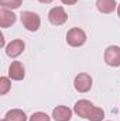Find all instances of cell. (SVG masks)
<instances>
[{"mask_svg": "<svg viewBox=\"0 0 120 121\" xmlns=\"http://www.w3.org/2000/svg\"><path fill=\"white\" fill-rule=\"evenodd\" d=\"M74 111L82 117V118H88L90 121H103L105 118V111L96 106H93L89 100H79L75 103L74 106Z\"/></svg>", "mask_w": 120, "mask_h": 121, "instance_id": "6da1fadb", "label": "cell"}, {"mask_svg": "<svg viewBox=\"0 0 120 121\" xmlns=\"http://www.w3.org/2000/svg\"><path fill=\"white\" fill-rule=\"evenodd\" d=\"M20 16H21V23H23L26 30L31 31V32L38 31L40 26H41V20H40V16L37 13H34V11H23Z\"/></svg>", "mask_w": 120, "mask_h": 121, "instance_id": "7a4b0ae2", "label": "cell"}, {"mask_svg": "<svg viewBox=\"0 0 120 121\" xmlns=\"http://www.w3.org/2000/svg\"><path fill=\"white\" fill-rule=\"evenodd\" d=\"M66 42L71 47H82L86 42V34L85 31L75 27L66 32Z\"/></svg>", "mask_w": 120, "mask_h": 121, "instance_id": "3957f363", "label": "cell"}, {"mask_svg": "<svg viewBox=\"0 0 120 121\" xmlns=\"http://www.w3.org/2000/svg\"><path fill=\"white\" fill-rule=\"evenodd\" d=\"M74 86H75V90L79 91V93H86L92 89V78L88 73H79L75 76V80H74Z\"/></svg>", "mask_w": 120, "mask_h": 121, "instance_id": "277c9868", "label": "cell"}, {"mask_svg": "<svg viewBox=\"0 0 120 121\" xmlns=\"http://www.w3.org/2000/svg\"><path fill=\"white\" fill-rule=\"evenodd\" d=\"M105 62L109 66H120V47L110 45L105 51Z\"/></svg>", "mask_w": 120, "mask_h": 121, "instance_id": "5b68a950", "label": "cell"}, {"mask_svg": "<svg viewBox=\"0 0 120 121\" xmlns=\"http://www.w3.org/2000/svg\"><path fill=\"white\" fill-rule=\"evenodd\" d=\"M48 20H50V23L54 24V26H62V24L68 20V16H66L64 7L58 6V7H54V9L50 10V13H48Z\"/></svg>", "mask_w": 120, "mask_h": 121, "instance_id": "8992f818", "label": "cell"}, {"mask_svg": "<svg viewBox=\"0 0 120 121\" xmlns=\"http://www.w3.org/2000/svg\"><path fill=\"white\" fill-rule=\"evenodd\" d=\"M24 48H26L24 41H21V39H14V41H11V42L6 47V54H7V56H10V58H17L18 55L23 54Z\"/></svg>", "mask_w": 120, "mask_h": 121, "instance_id": "52a82bcc", "label": "cell"}, {"mask_svg": "<svg viewBox=\"0 0 120 121\" xmlns=\"http://www.w3.org/2000/svg\"><path fill=\"white\" fill-rule=\"evenodd\" d=\"M24 75H26V70H24L23 63L18 62V60L11 62V65L9 66V76H10V79H13V80H23Z\"/></svg>", "mask_w": 120, "mask_h": 121, "instance_id": "ba28073f", "label": "cell"}, {"mask_svg": "<svg viewBox=\"0 0 120 121\" xmlns=\"http://www.w3.org/2000/svg\"><path fill=\"white\" fill-rule=\"evenodd\" d=\"M16 20H17V17H16V14L11 10L4 9V7L0 9V26L3 28H7V27L13 26L16 23Z\"/></svg>", "mask_w": 120, "mask_h": 121, "instance_id": "9c48e42d", "label": "cell"}, {"mask_svg": "<svg viewBox=\"0 0 120 121\" xmlns=\"http://www.w3.org/2000/svg\"><path fill=\"white\" fill-rule=\"evenodd\" d=\"M72 117V111L66 106H57L52 110V118L55 121H69Z\"/></svg>", "mask_w": 120, "mask_h": 121, "instance_id": "30bf717a", "label": "cell"}, {"mask_svg": "<svg viewBox=\"0 0 120 121\" xmlns=\"http://www.w3.org/2000/svg\"><path fill=\"white\" fill-rule=\"evenodd\" d=\"M96 7L103 14H110L116 9V0H97Z\"/></svg>", "mask_w": 120, "mask_h": 121, "instance_id": "8fae6325", "label": "cell"}, {"mask_svg": "<svg viewBox=\"0 0 120 121\" xmlns=\"http://www.w3.org/2000/svg\"><path fill=\"white\" fill-rule=\"evenodd\" d=\"M7 121H27V116L23 110L20 108H13L10 111H7L6 117H4Z\"/></svg>", "mask_w": 120, "mask_h": 121, "instance_id": "7c38bea8", "label": "cell"}, {"mask_svg": "<svg viewBox=\"0 0 120 121\" xmlns=\"http://www.w3.org/2000/svg\"><path fill=\"white\" fill-rule=\"evenodd\" d=\"M21 1L23 0H0V6L4 9L13 10V9H18L21 6Z\"/></svg>", "mask_w": 120, "mask_h": 121, "instance_id": "4fadbf2b", "label": "cell"}, {"mask_svg": "<svg viewBox=\"0 0 120 121\" xmlns=\"http://www.w3.org/2000/svg\"><path fill=\"white\" fill-rule=\"evenodd\" d=\"M10 87H11V83H10L9 78L1 76L0 78V94H6L7 91L10 90Z\"/></svg>", "mask_w": 120, "mask_h": 121, "instance_id": "5bb4252c", "label": "cell"}, {"mask_svg": "<svg viewBox=\"0 0 120 121\" xmlns=\"http://www.w3.org/2000/svg\"><path fill=\"white\" fill-rule=\"evenodd\" d=\"M30 121H50V116L42 113V111H37V113L31 114Z\"/></svg>", "mask_w": 120, "mask_h": 121, "instance_id": "9a60e30c", "label": "cell"}, {"mask_svg": "<svg viewBox=\"0 0 120 121\" xmlns=\"http://www.w3.org/2000/svg\"><path fill=\"white\" fill-rule=\"evenodd\" d=\"M64 4H68V6H72V4H75L78 0H61Z\"/></svg>", "mask_w": 120, "mask_h": 121, "instance_id": "2e32d148", "label": "cell"}, {"mask_svg": "<svg viewBox=\"0 0 120 121\" xmlns=\"http://www.w3.org/2000/svg\"><path fill=\"white\" fill-rule=\"evenodd\" d=\"M40 3H44V4H48V3H51L52 0H38Z\"/></svg>", "mask_w": 120, "mask_h": 121, "instance_id": "e0dca14e", "label": "cell"}, {"mask_svg": "<svg viewBox=\"0 0 120 121\" xmlns=\"http://www.w3.org/2000/svg\"><path fill=\"white\" fill-rule=\"evenodd\" d=\"M117 14H119V17H120V4L117 6Z\"/></svg>", "mask_w": 120, "mask_h": 121, "instance_id": "ac0fdd59", "label": "cell"}, {"mask_svg": "<svg viewBox=\"0 0 120 121\" xmlns=\"http://www.w3.org/2000/svg\"><path fill=\"white\" fill-rule=\"evenodd\" d=\"M1 121H7V120H6V118H3V120H1Z\"/></svg>", "mask_w": 120, "mask_h": 121, "instance_id": "d6986e66", "label": "cell"}]
</instances>
